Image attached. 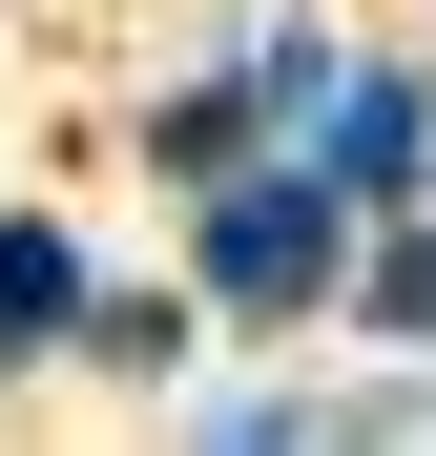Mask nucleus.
I'll return each mask as SVG.
<instances>
[{"instance_id":"obj_1","label":"nucleus","mask_w":436,"mask_h":456,"mask_svg":"<svg viewBox=\"0 0 436 456\" xmlns=\"http://www.w3.org/2000/svg\"><path fill=\"white\" fill-rule=\"evenodd\" d=\"M187 270H208V312L291 332V312H333V290H353V208H333L312 167H270V187H229V208H187Z\"/></svg>"},{"instance_id":"obj_2","label":"nucleus","mask_w":436,"mask_h":456,"mask_svg":"<svg viewBox=\"0 0 436 456\" xmlns=\"http://www.w3.org/2000/svg\"><path fill=\"white\" fill-rule=\"evenodd\" d=\"M415 167H436V104L395 84V62H353V104H333V167H312V187H333L353 228H374V208L415 187Z\"/></svg>"},{"instance_id":"obj_3","label":"nucleus","mask_w":436,"mask_h":456,"mask_svg":"<svg viewBox=\"0 0 436 456\" xmlns=\"http://www.w3.org/2000/svg\"><path fill=\"white\" fill-rule=\"evenodd\" d=\"M21 353H84V249H62L42 208H0V373Z\"/></svg>"},{"instance_id":"obj_4","label":"nucleus","mask_w":436,"mask_h":456,"mask_svg":"<svg viewBox=\"0 0 436 456\" xmlns=\"http://www.w3.org/2000/svg\"><path fill=\"white\" fill-rule=\"evenodd\" d=\"M84 353H104V373H167V353H187V290H84Z\"/></svg>"},{"instance_id":"obj_5","label":"nucleus","mask_w":436,"mask_h":456,"mask_svg":"<svg viewBox=\"0 0 436 456\" xmlns=\"http://www.w3.org/2000/svg\"><path fill=\"white\" fill-rule=\"evenodd\" d=\"M353 332H436V228H395V249L353 270Z\"/></svg>"},{"instance_id":"obj_6","label":"nucleus","mask_w":436,"mask_h":456,"mask_svg":"<svg viewBox=\"0 0 436 456\" xmlns=\"http://www.w3.org/2000/svg\"><path fill=\"white\" fill-rule=\"evenodd\" d=\"M208 456H291V415H208Z\"/></svg>"}]
</instances>
